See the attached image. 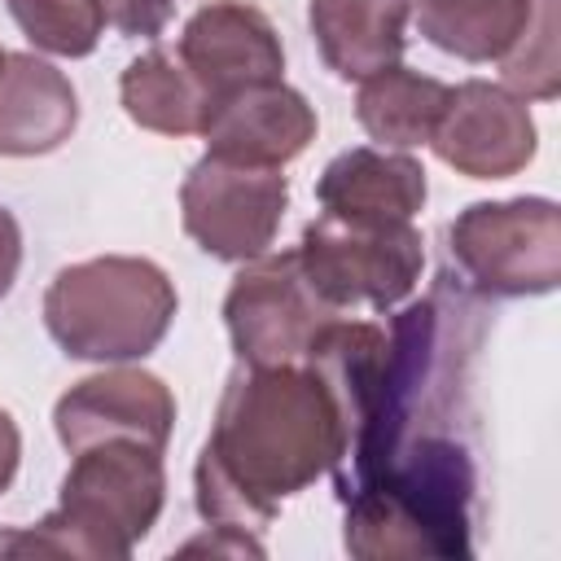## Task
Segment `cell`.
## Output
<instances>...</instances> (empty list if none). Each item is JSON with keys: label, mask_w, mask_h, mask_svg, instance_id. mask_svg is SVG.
<instances>
[{"label": "cell", "mask_w": 561, "mask_h": 561, "mask_svg": "<svg viewBox=\"0 0 561 561\" xmlns=\"http://www.w3.org/2000/svg\"><path fill=\"white\" fill-rule=\"evenodd\" d=\"M202 136L206 149L219 158L250 167H285L316 140V110L302 92L285 88L280 79H267L228 92L210 110Z\"/></svg>", "instance_id": "obj_12"}, {"label": "cell", "mask_w": 561, "mask_h": 561, "mask_svg": "<svg viewBox=\"0 0 561 561\" xmlns=\"http://www.w3.org/2000/svg\"><path fill=\"white\" fill-rule=\"evenodd\" d=\"M298 263L324 307H399L425 267V241L412 219H351L329 215L311 219L298 241Z\"/></svg>", "instance_id": "obj_5"}, {"label": "cell", "mask_w": 561, "mask_h": 561, "mask_svg": "<svg viewBox=\"0 0 561 561\" xmlns=\"http://www.w3.org/2000/svg\"><path fill=\"white\" fill-rule=\"evenodd\" d=\"M22 35L57 57H88L101 39V0H9Z\"/></svg>", "instance_id": "obj_19"}, {"label": "cell", "mask_w": 561, "mask_h": 561, "mask_svg": "<svg viewBox=\"0 0 561 561\" xmlns=\"http://www.w3.org/2000/svg\"><path fill=\"white\" fill-rule=\"evenodd\" d=\"M18 267H22V228H18V219L0 206V298L13 289Z\"/></svg>", "instance_id": "obj_22"}, {"label": "cell", "mask_w": 561, "mask_h": 561, "mask_svg": "<svg viewBox=\"0 0 561 561\" xmlns=\"http://www.w3.org/2000/svg\"><path fill=\"white\" fill-rule=\"evenodd\" d=\"M504 61V88L513 96L552 101L561 88L557 66V0H530V18L517 35V44L500 57Z\"/></svg>", "instance_id": "obj_20"}, {"label": "cell", "mask_w": 561, "mask_h": 561, "mask_svg": "<svg viewBox=\"0 0 561 561\" xmlns=\"http://www.w3.org/2000/svg\"><path fill=\"white\" fill-rule=\"evenodd\" d=\"M175 316V285L149 259L105 254L70 263L44 294V324L75 359L118 364L149 355Z\"/></svg>", "instance_id": "obj_4"}, {"label": "cell", "mask_w": 561, "mask_h": 561, "mask_svg": "<svg viewBox=\"0 0 561 561\" xmlns=\"http://www.w3.org/2000/svg\"><path fill=\"white\" fill-rule=\"evenodd\" d=\"M285 206H289V184L280 167H250L219 153H206L180 188L184 232L206 254L228 263L267 254Z\"/></svg>", "instance_id": "obj_8"}, {"label": "cell", "mask_w": 561, "mask_h": 561, "mask_svg": "<svg viewBox=\"0 0 561 561\" xmlns=\"http://www.w3.org/2000/svg\"><path fill=\"white\" fill-rule=\"evenodd\" d=\"M228 337L241 364H302L316 333L337 320L333 307L320 302L311 280L302 276L298 250L245 259L228 298H224Z\"/></svg>", "instance_id": "obj_7"}, {"label": "cell", "mask_w": 561, "mask_h": 561, "mask_svg": "<svg viewBox=\"0 0 561 561\" xmlns=\"http://www.w3.org/2000/svg\"><path fill=\"white\" fill-rule=\"evenodd\" d=\"M175 57L193 75L210 110L228 92L280 79L285 70L276 26L254 4H241V0H210L206 9H197L175 44Z\"/></svg>", "instance_id": "obj_10"}, {"label": "cell", "mask_w": 561, "mask_h": 561, "mask_svg": "<svg viewBox=\"0 0 561 561\" xmlns=\"http://www.w3.org/2000/svg\"><path fill=\"white\" fill-rule=\"evenodd\" d=\"M53 425L66 451H79L105 438H131L162 451L175 425V399L167 381L145 368H110L75 381L57 399Z\"/></svg>", "instance_id": "obj_11"}, {"label": "cell", "mask_w": 561, "mask_h": 561, "mask_svg": "<svg viewBox=\"0 0 561 561\" xmlns=\"http://www.w3.org/2000/svg\"><path fill=\"white\" fill-rule=\"evenodd\" d=\"M18 460H22V434H18L13 416L0 408V491H9V482L18 473Z\"/></svg>", "instance_id": "obj_23"}, {"label": "cell", "mask_w": 561, "mask_h": 561, "mask_svg": "<svg viewBox=\"0 0 561 561\" xmlns=\"http://www.w3.org/2000/svg\"><path fill=\"white\" fill-rule=\"evenodd\" d=\"M79 96L70 79L35 53H9L0 70V153L35 158L70 140Z\"/></svg>", "instance_id": "obj_13"}, {"label": "cell", "mask_w": 561, "mask_h": 561, "mask_svg": "<svg viewBox=\"0 0 561 561\" xmlns=\"http://www.w3.org/2000/svg\"><path fill=\"white\" fill-rule=\"evenodd\" d=\"M482 307L451 276L394 316L333 486L346 504V552L359 561L473 552V447L465 443L469 359Z\"/></svg>", "instance_id": "obj_1"}, {"label": "cell", "mask_w": 561, "mask_h": 561, "mask_svg": "<svg viewBox=\"0 0 561 561\" xmlns=\"http://www.w3.org/2000/svg\"><path fill=\"white\" fill-rule=\"evenodd\" d=\"M320 206L351 219H412L425 206V167L390 149H346L320 175Z\"/></svg>", "instance_id": "obj_15"}, {"label": "cell", "mask_w": 561, "mask_h": 561, "mask_svg": "<svg viewBox=\"0 0 561 561\" xmlns=\"http://www.w3.org/2000/svg\"><path fill=\"white\" fill-rule=\"evenodd\" d=\"M4 57H9V53H4V48H0V70H4Z\"/></svg>", "instance_id": "obj_24"}, {"label": "cell", "mask_w": 561, "mask_h": 561, "mask_svg": "<svg viewBox=\"0 0 561 561\" xmlns=\"http://www.w3.org/2000/svg\"><path fill=\"white\" fill-rule=\"evenodd\" d=\"M447 241L465 280L486 298L552 294L561 280V210L548 197L473 202Z\"/></svg>", "instance_id": "obj_6"}, {"label": "cell", "mask_w": 561, "mask_h": 561, "mask_svg": "<svg viewBox=\"0 0 561 561\" xmlns=\"http://www.w3.org/2000/svg\"><path fill=\"white\" fill-rule=\"evenodd\" d=\"M101 13H105V22H110L114 31L153 39V35L171 22L175 0H101Z\"/></svg>", "instance_id": "obj_21"}, {"label": "cell", "mask_w": 561, "mask_h": 561, "mask_svg": "<svg viewBox=\"0 0 561 561\" xmlns=\"http://www.w3.org/2000/svg\"><path fill=\"white\" fill-rule=\"evenodd\" d=\"M118 92H123L127 118L162 136H193L206 127V114H210L202 88L180 66L175 48H149L145 57H136L123 70Z\"/></svg>", "instance_id": "obj_17"}, {"label": "cell", "mask_w": 561, "mask_h": 561, "mask_svg": "<svg viewBox=\"0 0 561 561\" xmlns=\"http://www.w3.org/2000/svg\"><path fill=\"white\" fill-rule=\"evenodd\" d=\"M359 83L364 88L355 96V114H359V127L377 145H386V149L430 145L434 123H438L447 92H451L443 79H430V75L408 70V66H386Z\"/></svg>", "instance_id": "obj_16"}, {"label": "cell", "mask_w": 561, "mask_h": 561, "mask_svg": "<svg viewBox=\"0 0 561 561\" xmlns=\"http://www.w3.org/2000/svg\"><path fill=\"white\" fill-rule=\"evenodd\" d=\"M421 35L460 61H500L526 18L530 0H412Z\"/></svg>", "instance_id": "obj_18"}, {"label": "cell", "mask_w": 561, "mask_h": 561, "mask_svg": "<svg viewBox=\"0 0 561 561\" xmlns=\"http://www.w3.org/2000/svg\"><path fill=\"white\" fill-rule=\"evenodd\" d=\"M167 500L162 451L105 438L75 451L70 473L61 478L57 508L26 526L0 535V557H88V561H123L149 535Z\"/></svg>", "instance_id": "obj_3"}, {"label": "cell", "mask_w": 561, "mask_h": 561, "mask_svg": "<svg viewBox=\"0 0 561 561\" xmlns=\"http://www.w3.org/2000/svg\"><path fill=\"white\" fill-rule=\"evenodd\" d=\"M430 145L460 175L504 180L535 158V118L508 88L469 79L447 92Z\"/></svg>", "instance_id": "obj_9"}, {"label": "cell", "mask_w": 561, "mask_h": 561, "mask_svg": "<svg viewBox=\"0 0 561 561\" xmlns=\"http://www.w3.org/2000/svg\"><path fill=\"white\" fill-rule=\"evenodd\" d=\"M342 456V416L324 377L302 364H241L197 456V513L215 526L263 530L280 500L307 491Z\"/></svg>", "instance_id": "obj_2"}, {"label": "cell", "mask_w": 561, "mask_h": 561, "mask_svg": "<svg viewBox=\"0 0 561 561\" xmlns=\"http://www.w3.org/2000/svg\"><path fill=\"white\" fill-rule=\"evenodd\" d=\"M412 0H311L307 22L320 57L342 79H368L399 66Z\"/></svg>", "instance_id": "obj_14"}]
</instances>
